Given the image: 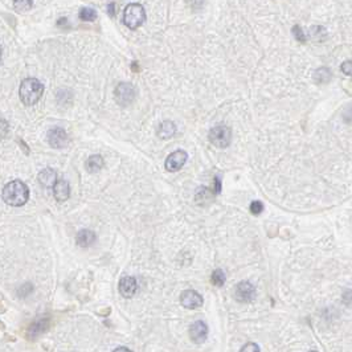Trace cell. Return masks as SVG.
<instances>
[{"label": "cell", "instance_id": "21", "mask_svg": "<svg viewBox=\"0 0 352 352\" xmlns=\"http://www.w3.org/2000/svg\"><path fill=\"white\" fill-rule=\"evenodd\" d=\"M33 6V0H14V8L16 12H27Z\"/></svg>", "mask_w": 352, "mask_h": 352}, {"label": "cell", "instance_id": "5", "mask_svg": "<svg viewBox=\"0 0 352 352\" xmlns=\"http://www.w3.org/2000/svg\"><path fill=\"white\" fill-rule=\"evenodd\" d=\"M115 99L118 105L121 106H129L135 99V88L131 84L127 82H121L120 85L115 88Z\"/></svg>", "mask_w": 352, "mask_h": 352}, {"label": "cell", "instance_id": "11", "mask_svg": "<svg viewBox=\"0 0 352 352\" xmlns=\"http://www.w3.org/2000/svg\"><path fill=\"white\" fill-rule=\"evenodd\" d=\"M120 293L125 298H133L137 293V280L134 277H122L120 281Z\"/></svg>", "mask_w": 352, "mask_h": 352}, {"label": "cell", "instance_id": "23", "mask_svg": "<svg viewBox=\"0 0 352 352\" xmlns=\"http://www.w3.org/2000/svg\"><path fill=\"white\" fill-rule=\"evenodd\" d=\"M211 282H212L215 286L221 287L222 285L225 284V273H224L221 269H216L212 273V276H211Z\"/></svg>", "mask_w": 352, "mask_h": 352}, {"label": "cell", "instance_id": "19", "mask_svg": "<svg viewBox=\"0 0 352 352\" xmlns=\"http://www.w3.org/2000/svg\"><path fill=\"white\" fill-rule=\"evenodd\" d=\"M312 79H314V81L317 82V84H328L330 82V80H331V70L328 68H319L317 69L314 72V75H312Z\"/></svg>", "mask_w": 352, "mask_h": 352}, {"label": "cell", "instance_id": "25", "mask_svg": "<svg viewBox=\"0 0 352 352\" xmlns=\"http://www.w3.org/2000/svg\"><path fill=\"white\" fill-rule=\"evenodd\" d=\"M263 211V204L261 202H253L250 204V212L253 215H260Z\"/></svg>", "mask_w": 352, "mask_h": 352}, {"label": "cell", "instance_id": "7", "mask_svg": "<svg viewBox=\"0 0 352 352\" xmlns=\"http://www.w3.org/2000/svg\"><path fill=\"white\" fill-rule=\"evenodd\" d=\"M189 338L195 344H203L208 338V326L205 322L196 321L189 327Z\"/></svg>", "mask_w": 352, "mask_h": 352}, {"label": "cell", "instance_id": "8", "mask_svg": "<svg viewBox=\"0 0 352 352\" xmlns=\"http://www.w3.org/2000/svg\"><path fill=\"white\" fill-rule=\"evenodd\" d=\"M47 140L51 147L53 148H62L64 146H66V142H68V135H66L65 130L61 129V127H53L48 131V135H47Z\"/></svg>", "mask_w": 352, "mask_h": 352}, {"label": "cell", "instance_id": "29", "mask_svg": "<svg viewBox=\"0 0 352 352\" xmlns=\"http://www.w3.org/2000/svg\"><path fill=\"white\" fill-rule=\"evenodd\" d=\"M114 351H129V348H126V347H120V348H115Z\"/></svg>", "mask_w": 352, "mask_h": 352}, {"label": "cell", "instance_id": "26", "mask_svg": "<svg viewBox=\"0 0 352 352\" xmlns=\"http://www.w3.org/2000/svg\"><path fill=\"white\" fill-rule=\"evenodd\" d=\"M340 70H342L345 75L352 77V60H348V61L343 62L342 66H340Z\"/></svg>", "mask_w": 352, "mask_h": 352}, {"label": "cell", "instance_id": "3", "mask_svg": "<svg viewBox=\"0 0 352 352\" xmlns=\"http://www.w3.org/2000/svg\"><path fill=\"white\" fill-rule=\"evenodd\" d=\"M146 20V11L139 3L129 4L123 11V23L130 29H137Z\"/></svg>", "mask_w": 352, "mask_h": 352}, {"label": "cell", "instance_id": "22", "mask_svg": "<svg viewBox=\"0 0 352 352\" xmlns=\"http://www.w3.org/2000/svg\"><path fill=\"white\" fill-rule=\"evenodd\" d=\"M79 17L81 19L82 21H94L97 19V12L96 10H93V8L90 7H86V8H82L81 11H80Z\"/></svg>", "mask_w": 352, "mask_h": 352}, {"label": "cell", "instance_id": "17", "mask_svg": "<svg viewBox=\"0 0 352 352\" xmlns=\"http://www.w3.org/2000/svg\"><path fill=\"white\" fill-rule=\"evenodd\" d=\"M103 164H105V161H103V158L101 157V155H92V157L86 161L85 166L88 172L96 174V172H98L99 170L103 167Z\"/></svg>", "mask_w": 352, "mask_h": 352}, {"label": "cell", "instance_id": "20", "mask_svg": "<svg viewBox=\"0 0 352 352\" xmlns=\"http://www.w3.org/2000/svg\"><path fill=\"white\" fill-rule=\"evenodd\" d=\"M215 193H217V192H213L212 189L203 187V188H200L198 192H196V202L200 203V204H205V203H208L212 200Z\"/></svg>", "mask_w": 352, "mask_h": 352}, {"label": "cell", "instance_id": "1", "mask_svg": "<svg viewBox=\"0 0 352 352\" xmlns=\"http://www.w3.org/2000/svg\"><path fill=\"white\" fill-rule=\"evenodd\" d=\"M2 196L6 204L11 207H23L29 199V189L21 180H12L4 185Z\"/></svg>", "mask_w": 352, "mask_h": 352}, {"label": "cell", "instance_id": "4", "mask_svg": "<svg viewBox=\"0 0 352 352\" xmlns=\"http://www.w3.org/2000/svg\"><path fill=\"white\" fill-rule=\"evenodd\" d=\"M209 142L219 148H225L230 144L232 131L228 126H216L209 131Z\"/></svg>", "mask_w": 352, "mask_h": 352}, {"label": "cell", "instance_id": "18", "mask_svg": "<svg viewBox=\"0 0 352 352\" xmlns=\"http://www.w3.org/2000/svg\"><path fill=\"white\" fill-rule=\"evenodd\" d=\"M310 37L315 43H322L327 38V31H326L325 27H321V25H314V27L310 28L308 31L307 38Z\"/></svg>", "mask_w": 352, "mask_h": 352}, {"label": "cell", "instance_id": "10", "mask_svg": "<svg viewBox=\"0 0 352 352\" xmlns=\"http://www.w3.org/2000/svg\"><path fill=\"white\" fill-rule=\"evenodd\" d=\"M180 303L185 308L195 310L203 306V297L195 290H185L180 295Z\"/></svg>", "mask_w": 352, "mask_h": 352}, {"label": "cell", "instance_id": "24", "mask_svg": "<svg viewBox=\"0 0 352 352\" xmlns=\"http://www.w3.org/2000/svg\"><path fill=\"white\" fill-rule=\"evenodd\" d=\"M291 31H293V34H294V37L297 38V41H299V43H302V44L307 41V34L304 33L303 29L301 28V25H298V24L294 25Z\"/></svg>", "mask_w": 352, "mask_h": 352}, {"label": "cell", "instance_id": "9", "mask_svg": "<svg viewBox=\"0 0 352 352\" xmlns=\"http://www.w3.org/2000/svg\"><path fill=\"white\" fill-rule=\"evenodd\" d=\"M234 297L239 302H252L256 298V289L250 282H240L234 290Z\"/></svg>", "mask_w": 352, "mask_h": 352}, {"label": "cell", "instance_id": "2", "mask_svg": "<svg viewBox=\"0 0 352 352\" xmlns=\"http://www.w3.org/2000/svg\"><path fill=\"white\" fill-rule=\"evenodd\" d=\"M44 93V85L38 81L37 79H25L21 81L20 89H19V97L21 102L32 106L34 103H37Z\"/></svg>", "mask_w": 352, "mask_h": 352}, {"label": "cell", "instance_id": "6", "mask_svg": "<svg viewBox=\"0 0 352 352\" xmlns=\"http://www.w3.org/2000/svg\"><path fill=\"white\" fill-rule=\"evenodd\" d=\"M188 159V154L183 150H176L166 159V170L170 172H178L183 168Z\"/></svg>", "mask_w": 352, "mask_h": 352}, {"label": "cell", "instance_id": "27", "mask_svg": "<svg viewBox=\"0 0 352 352\" xmlns=\"http://www.w3.org/2000/svg\"><path fill=\"white\" fill-rule=\"evenodd\" d=\"M241 351H260V348H258L254 343H249L248 345H244L243 348H241Z\"/></svg>", "mask_w": 352, "mask_h": 352}, {"label": "cell", "instance_id": "15", "mask_svg": "<svg viewBox=\"0 0 352 352\" xmlns=\"http://www.w3.org/2000/svg\"><path fill=\"white\" fill-rule=\"evenodd\" d=\"M75 241L81 248H88L96 241V233L89 229H82L77 233Z\"/></svg>", "mask_w": 352, "mask_h": 352}, {"label": "cell", "instance_id": "13", "mask_svg": "<svg viewBox=\"0 0 352 352\" xmlns=\"http://www.w3.org/2000/svg\"><path fill=\"white\" fill-rule=\"evenodd\" d=\"M38 181L44 187H52L53 188L56 183H57V174L52 168H45L38 174Z\"/></svg>", "mask_w": 352, "mask_h": 352}, {"label": "cell", "instance_id": "16", "mask_svg": "<svg viewBox=\"0 0 352 352\" xmlns=\"http://www.w3.org/2000/svg\"><path fill=\"white\" fill-rule=\"evenodd\" d=\"M175 133H176V126L171 121H164L159 125V129H158V135L162 139H170L174 137Z\"/></svg>", "mask_w": 352, "mask_h": 352}, {"label": "cell", "instance_id": "12", "mask_svg": "<svg viewBox=\"0 0 352 352\" xmlns=\"http://www.w3.org/2000/svg\"><path fill=\"white\" fill-rule=\"evenodd\" d=\"M53 195L58 202H65L70 195V185L66 180H58L53 187Z\"/></svg>", "mask_w": 352, "mask_h": 352}, {"label": "cell", "instance_id": "14", "mask_svg": "<svg viewBox=\"0 0 352 352\" xmlns=\"http://www.w3.org/2000/svg\"><path fill=\"white\" fill-rule=\"evenodd\" d=\"M48 326V319H37V321H34L31 325V327H29V330H28V336H29V339H36L38 335L44 334V331H47Z\"/></svg>", "mask_w": 352, "mask_h": 352}, {"label": "cell", "instance_id": "28", "mask_svg": "<svg viewBox=\"0 0 352 352\" xmlns=\"http://www.w3.org/2000/svg\"><path fill=\"white\" fill-rule=\"evenodd\" d=\"M107 8H109V15H110V16H114V14H115V12H114V8H115V4H114V3L109 4V7H107Z\"/></svg>", "mask_w": 352, "mask_h": 352}]
</instances>
